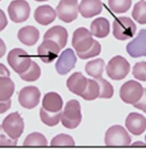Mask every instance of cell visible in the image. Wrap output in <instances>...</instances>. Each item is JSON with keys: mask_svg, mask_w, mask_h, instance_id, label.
<instances>
[{"mask_svg": "<svg viewBox=\"0 0 146 152\" xmlns=\"http://www.w3.org/2000/svg\"><path fill=\"white\" fill-rule=\"evenodd\" d=\"M11 107V100H0V114H3Z\"/></svg>", "mask_w": 146, "mask_h": 152, "instance_id": "8d00e7d4", "label": "cell"}, {"mask_svg": "<svg viewBox=\"0 0 146 152\" xmlns=\"http://www.w3.org/2000/svg\"><path fill=\"white\" fill-rule=\"evenodd\" d=\"M2 126L10 137L17 140L23 133L24 123L18 113H13L4 118Z\"/></svg>", "mask_w": 146, "mask_h": 152, "instance_id": "52a82bcc", "label": "cell"}, {"mask_svg": "<svg viewBox=\"0 0 146 152\" xmlns=\"http://www.w3.org/2000/svg\"><path fill=\"white\" fill-rule=\"evenodd\" d=\"M52 146H74L75 142L73 138L66 134H59L54 137L51 141Z\"/></svg>", "mask_w": 146, "mask_h": 152, "instance_id": "1f68e13d", "label": "cell"}, {"mask_svg": "<svg viewBox=\"0 0 146 152\" xmlns=\"http://www.w3.org/2000/svg\"><path fill=\"white\" fill-rule=\"evenodd\" d=\"M143 92L144 88L140 83L131 80L121 86L119 96L124 102L133 105L140 100Z\"/></svg>", "mask_w": 146, "mask_h": 152, "instance_id": "8992f818", "label": "cell"}, {"mask_svg": "<svg viewBox=\"0 0 146 152\" xmlns=\"http://www.w3.org/2000/svg\"><path fill=\"white\" fill-rule=\"evenodd\" d=\"M128 53L133 58L146 57V30H140L138 36L130 42L127 46Z\"/></svg>", "mask_w": 146, "mask_h": 152, "instance_id": "5bb4252c", "label": "cell"}, {"mask_svg": "<svg viewBox=\"0 0 146 152\" xmlns=\"http://www.w3.org/2000/svg\"><path fill=\"white\" fill-rule=\"evenodd\" d=\"M105 142L108 146H128L131 142V138L123 126L114 125L106 131Z\"/></svg>", "mask_w": 146, "mask_h": 152, "instance_id": "5b68a950", "label": "cell"}, {"mask_svg": "<svg viewBox=\"0 0 146 152\" xmlns=\"http://www.w3.org/2000/svg\"><path fill=\"white\" fill-rule=\"evenodd\" d=\"M133 107L146 113V88H144L143 94L140 100L133 104Z\"/></svg>", "mask_w": 146, "mask_h": 152, "instance_id": "d590c367", "label": "cell"}, {"mask_svg": "<svg viewBox=\"0 0 146 152\" xmlns=\"http://www.w3.org/2000/svg\"><path fill=\"white\" fill-rule=\"evenodd\" d=\"M10 19L15 23L26 21L30 14V7L26 0H13L7 9Z\"/></svg>", "mask_w": 146, "mask_h": 152, "instance_id": "ba28073f", "label": "cell"}, {"mask_svg": "<svg viewBox=\"0 0 146 152\" xmlns=\"http://www.w3.org/2000/svg\"><path fill=\"white\" fill-rule=\"evenodd\" d=\"M60 50V46L54 41L44 40L38 48V54L44 63H50L58 57Z\"/></svg>", "mask_w": 146, "mask_h": 152, "instance_id": "7c38bea8", "label": "cell"}, {"mask_svg": "<svg viewBox=\"0 0 146 152\" xmlns=\"http://www.w3.org/2000/svg\"><path fill=\"white\" fill-rule=\"evenodd\" d=\"M10 75V72L7 67L0 63V77H9Z\"/></svg>", "mask_w": 146, "mask_h": 152, "instance_id": "f35d334b", "label": "cell"}, {"mask_svg": "<svg viewBox=\"0 0 146 152\" xmlns=\"http://www.w3.org/2000/svg\"><path fill=\"white\" fill-rule=\"evenodd\" d=\"M91 30L92 34L95 37L99 39L105 38L110 32L109 22L105 18H97L91 23Z\"/></svg>", "mask_w": 146, "mask_h": 152, "instance_id": "7402d4cb", "label": "cell"}, {"mask_svg": "<svg viewBox=\"0 0 146 152\" xmlns=\"http://www.w3.org/2000/svg\"><path fill=\"white\" fill-rule=\"evenodd\" d=\"M77 58L72 49L68 48L62 53L56 63L57 72L62 75L69 73L75 67Z\"/></svg>", "mask_w": 146, "mask_h": 152, "instance_id": "4fadbf2b", "label": "cell"}, {"mask_svg": "<svg viewBox=\"0 0 146 152\" xmlns=\"http://www.w3.org/2000/svg\"><path fill=\"white\" fill-rule=\"evenodd\" d=\"M60 119L64 127L69 129H75L80 124L82 121L81 108L77 100H71L66 103Z\"/></svg>", "mask_w": 146, "mask_h": 152, "instance_id": "6da1fadb", "label": "cell"}, {"mask_svg": "<svg viewBox=\"0 0 146 152\" xmlns=\"http://www.w3.org/2000/svg\"><path fill=\"white\" fill-rule=\"evenodd\" d=\"M110 9L116 13H124L131 7L132 0H108Z\"/></svg>", "mask_w": 146, "mask_h": 152, "instance_id": "f1b7e54d", "label": "cell"}, {"mask_svg": "<svg viewBox=\"0 0 146 152\" xmlns=\"http://www.w3.org/2000/svg\"><path fill=\"white\" fill-rule=\"evenodd\" d=\"M131 66L126 58L120 56L112 58L108 63L106 70L108 77L113 80H121L126 78Z\"/></svg>", "mask_w": 146, "mask_h": 152, "instance_id": "277c9868", "label": "cell"}, {"mask_svg": "<svg viewBox=\"0 0 146 152\" xmlns=\"http://www.w3.org/2000/svg\"><path fill=\"white\" fill-rule=\"evenodd\" d=\"M102 9L100 0H82L79 6V11L85 18H91L99 15Z\"/></svg>", "mask_w": 146, "mask_h": 152, "instance_id": "2e32d148", "label": "cell"}, {"mask_svg": "<svg viewBox=\"0 0 146 152\" xmlns=\"http://www.w3.org/2000/svg\"><path fill=\"white\" fill-rule=\"evenodd\" d=\"M6 52V46L4 41L0 38V58H2Z\"/></svg>", "mask_w": 146, "mask_h": 152, "instance_id": "ab89813d", "label": "cell"}, {"mask_svg": "<svg viewBox=\"0 0 146 152\" xmlns=\"http://www.w3.org/2000/svg\"><path fill=\"white\" fill-rule=\"evenodd\" d=\"M132 145H144V146H145V145H146L144 143H143V142H135V143H133V144H132Z\"/></svg>", "mask_w": 146, "mask_h": 152, "instance_id": "60d3db41", "label": "cell"}, {"mask_svg": "<svg viewBox=\"0 0 146 152\" xmlns=\"http://www.w3.org/2000/svg\"><path fill=\"white\" fill-rule=\"evenodd\" d=\"M8 22L4 12L0 9V32L2 31L7 25Z\"/></svg>", "mask_w": 146, "mask_h": 152, "instance_id": "74e56055", "label": "cell"}, {"mask_svg": "<svg viewBox=\"0 0 146 152\" xmlns=\"http://www.w3.org/2000/svg\"><path fill=\"white\" fill-rule=\"evenodd\" d=\"M56 13L54 9L48 5L39 6L35 12V20L42 25H48L52 23L56 19Z\"/></svg>", "mask_w": 146, "mask_h": 152, "instance_id": "d6986e66", "label": "cell"}, {"mask_svg": "<svg viewBox=\"0 0 146 152\" xmlns=\"http://www.w3.org/2000/svg\"><path fill=\"white\" fill-rule=\"evenodd\" d=\"M36 1H38V2H43V1H48V0H35Z\"/></svg>", "mask_w": 146, "mask_h": 152, "instance_id": "b9f144b4", "label": "cell"}, {"mask_svg": "<svg viewBox=\"0 0 146 152\" xmlns=\"http://www.w3.org/2000/svg\"><path fill=\"white\" fill-rule=\"evenodd\" d=\"M58 18L66 23H70L77 18L79 6L77 0H60L56 7Z\"/></svg>", "mask_w": 146, "mask_h": 152, "instance_id": "9c48e42d", "label": "cell"}, {"mask_svg": "<svg viewBox=\"0 0 146 152\" xmlns=\"http://www.w3.org/2000/svg\"><path fill=\"white\" fill-rule=\"evenodd\" d=\"M41 75V68L35 61H32L31 65L29 69L21 74H20L21 78L27 82H33L38 80Z\"/></svg>", "mask_w": 146, "mask_h": 152, "instance_id": "4316f807", "label": "cell"}, {"mask_svg": "<svg viewBox=\"0 0 146 152\" xmlns=\"http://www.w3.org/2000/svg\"><path fill=\"white\" fill-rule=\"evenodd\" d=\"M40 36L39 30L33 26H26L19 30L18 33V38L24 45L33 46L38 41Z\"/></svg>", "mask_w": 146, "mask_h": 152, "instance_id": "44dd1931", "label": "cell"}, {"mask_svg": "<svg viewBox=\"0 0 146 152\" xmlns=\"http://www.w3.org/2000/svg\"><path fill=\"white\" fill-rule=\"evenodd\" d=\"M105 64L104 60L101 58L91 60L86 64L85 71L88 75L96 80L102 77Z\"/></svg>", "mask_w": 146, "mask_h": 152, "instance_id": "603a6c76", "label": "cell"}, {"mask_svg": "<svg viewBox=\"0 0 146 152\" xmlns=\"http://www.w3.org/2000/svg\"><path fill=\"white\" fill-rule=\"evenodd\" d=\"M1 1V0H0V1Z\"/></svg>", "mask_w": 146, "mask_h": 152, "instance_id": "ee69618b", "label": "cell"}, {"mask_svg": "<svg viewBox=\"0 0 146 152\" xmlns=\"http://www.w3.org/2000/svg\"><path fill=\"white\" fill-rule=\"evenodd\" d=\"M68 34L67 30L63 27L57 25L50 28L44 36V40H51L56 42L63 49L67 43Z\"/></svg>", "mask_w": 146, "mask_h": 152, "instance_id": "e0dca14e", "label": "cell"}, {"mask_svg": "<svg viewBox=\"0 0 146 152\" xmlns=\"http://www.w3.org/2000/svg\"><path fill=\"white\" fill-rule=\"evenodd\" d=\"M145 141H146V135H145Z\"/></svg>", "mask_w": 146, "mask_h": 152, "instance_id": "7bdbcfd3", "label": "cell"}, {"mask_svg": "<svg viewBox=\"0 0 146 152\" xmlns=\"http://www.w3.org/2000/svg\"><path fill=\"white\" fill-rule=\"evenodd\" d=\"M133 77L141 81H146V62L137 63L133 67Z\"/></svg>", "mask_w": 146, "mask_h": 152, "instance_id": "836d02e7", "label": "cell"}, {"mask_svg": "<svg viewBox=\"0 0 146 152\" xmlns=\"http://www.w3.org/2000/svg\"><path fill=\"white\" fill-rule=\"evenodd\" d=\"M94 42L92 33L86 28H79L73 33L72 45L77 53L86 52Z\"/></svg>", "mask_w": 146, "mask_h": 152, "instance_id": "30bf717a", "label": "cell"}, {"mask_svg": "<svg viewBox=\"0 0 146 152\" xmlns=\"http://www.w3.org/2000/svg\"><path fill=\"white\" fill-rule=\"evenodd\" d=\"M32 61L28 53L21 48L12 49L7 56L9 64L15 72L19 75L29 69Z\"/></svg>", "mask_w": 146, "mask_h": 152, "instance_id": "7a4b0ae2", "label": "cell"}, {"mask_svg": "<svg viewBox=\"0 0 146 152\" xmlns=\"http://www.w3.org/2000/svg\"><path fill=\"white\" fill-rule=\"evenodd\" d=\"M15 91V84L9 77H0V100L10 99Z\"/></svg>", "mask_w": 146, "mask_h": 152, "instance_id": "cb8c5ba5", "label": "cell"}, {"mask_svg": "<svg viewBox=\"0 0 146 152\" xmlns=\"http://www.w3.org/2000/svg\"><path fill=\"white\" fill-rule=\"evenodd\" d=\"M100 87V98L110 99L114 95V88L106 80L102 77L96 79Z\"/></svg>", "mask_w": 146, "mask_h": 152, "instance_id": "4dcf8cb0", "label": "cell"}, {"mask_svg": "<svg viewBox=\"0 0 146 152\" xmlns=\"http://www.w3.org/2000/svg\"><path fill=\"white\" fill-rule=\"evenodd\" d=\"M100 87L97 81L88 79V84L81 97L85 100L91 101L99 97Z\"/></svg>", "mask_w": 146, "mask_h": 152, "instance_id": "d4e9b609", "label": "cell"}, {"mask_svg": "<svg viewBox=\"0 0 146 152\" xmlns=\"http://www.w3.org/2000/svg\"><path fill=\"white\" fill-rule=\"evenodd\" d=\"M41 92L34 86L23 88L19 94V102L20 105L27 109H33L39 103Z\"/></svg>", "mask_w": 146, "mask_h": 152, "instance_id": "8fae6325", "label": "cell"}, {"mask_svg": "<svg viewBox=\"0 0 146 152\" xmlns=\"http://www.w3.org/2000/svg\"><path fill=\"white\" fill-rule=\"evenodd\" d=\"M62 114L61 111L58 113H50L46 111L43 108H41L40 110L41 121L48 126H55L57 125L61 118Z\"/></svg>", "mask_w": 146, "mask_h": 152, "instance_id": "484cf974", "label": "cell"}, {"mask_svg": "<svg viewBox=\"0 0 146 152\" xmlns=\"http://www.w3.org/2000/svg\"><path fill=\"white\" fill-rule=\"evenodd\" d=\"M63 100L60 96L55 92L46 94L42 100V108L50 113H58L61 111Z\"/></svg>", "mask_w": 146, "mask_h": 152, "instance_id": "ffe728a7", "label": "cell"}, {"mask_svg": "<svg viewBox=\"0 0 146 152\" xmlns=\"http://www.w3.org/2000/svg\"><path fill=\"white\" fill-rule=\"evenodd\" d=\"M48 142L45 136L39 132L29 135L23 143L24 146H47Z\"/></svg>", "mask_w": 146, "mask_h": 152, "instance_id": "f546056e", "label": "cell"}, {"mask_svg": "<svg viewBox=\"0 0 146 152\" xmlns=\"http://www.w3.org/2000/svg\"><path fill=\"white\" fill-rule=\"evenodd\" d=\"M126 127L134 135H140L146 129V118L142 115L131 113L126 120Z\"/></svg>", "mask_w": 146, "mask_h": 152, "instance_id": "9a60e30c", "label": "cell"}, {"mask_svg": "<svg viewBox=\"0 0 146 152\" xmlns=\"http://www.w3.org/2000/svg\"><path fill=\"white\" fill-rule=\"evenodd\" d=\"M133 18L140 24L146 23V1L144 0L138 2L133 7L132 13Z\"/></svg>", "mask_w": 146, "mask_h": 152, "instance_id": "83f0119b", "label": "cell"}, {"mask_svg": "<svg viewBox=\"0 0 146 152\" xmlns=\"http://www.w3.org/2000/svg\"><path fill=\"white\" fill-rule=\"evenodd\" d=\"M101 53V45L96 40H94L92 46L86 52L77 53L79 57L83 60L88 59L99 56Z\"/></svg>", "mask_w": 146, "mask_h": 152, "instance_id": "d6a6232c", "label": "cell"}, {"mask_svg": "<svg viewBox=\"0 0 146 152\" xmlns=\"http://www.w3.org/2000/svg\"><path fill=\"white\" fill-rule=\"evenodd\" d=\"M17 144V140L10 137L0 126V146H15Z\"/></svg>", "mask_w": 146, "mask_h": 152, "instance_id": "e575fe53", "label": "cell"}, {"mask_svg": "<svg viewBox=\"0 0 146 152\" xmlns=\"http://www.w3.org/2000/svg\"><path fill=\"white\" fill-rule=\"evenodd\" d=\"M136 26L128 17H119L113 23V35L118 40H126L135 34Z\"/></svg>", "mask_w": 146, "mask_h": 152, "instance_id": "3957f363", "label": "cell"}, {"mask_svg": "<svg viewBox=\"0 0 146 152\" xmlns=\"http://www.w3.org/2000/svg\"><path fill=\"white\" fill-rule=\"evenodd\" d=\"M87 84L88 79L80 72H76L71 75L66 82L69 91L80 96L85 90Z\"/></svg>", "mask_w": 146, "mask_h": 152, "instance_id": "ac0fdd59", "label": "cell"}]
</instances>
